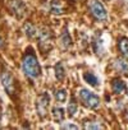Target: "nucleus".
Segmentation results:
<instances>
[{"instance_id":"f3484780","label":"nucleus","mask_w":128,"mask_h":130,"mask_svg":"<svg viewBox=\"0 0 128 130\" xmlns=\"http://www.w3.org/2000/svg\"><path fill=\"white\" fill-rule=\"evenodd\" d=\"M55 100H56L59 103L66 102V100H67V92H66V89H59V91L55 93Z\"/></svg>"},{"instance_id":"f03ea898","label":"nucleus","mask_w":128,"mask_h":130,"mask_svg":"<svg viewBox=\"0 0 128 130\" xmlns=\"http://www.w3.org/2000/svg\"><path fill=\"white\" fill-rule=\"evenodd\" d=\"M78 96H80L81 102H82L86 107H88V108H97V107L100 106V98H99L95 93L90 92V91L86 89V88L80 89Z\"/></svg>"},{"instance_id":"9d476101","label":"nucleus","mask_w":128,"mask_h":130,"mask_svg":"<svg viewBox=\"0 0 128 130\" xmlns=\"http://www.w3.org/2000/svg\"><path fill=\"white\" fill-rule=\"evenodd\" d=\"M111 88L115 93L120 94V93H125L127 92V87H125V83L123 80H119V79H115L113 80L111 83Z\"/></svg>"},{"instance_id":"1a4fd4ad","label":"nucleus","mask_w":128,"mask_h":130,"mask_svg":"<svg viewBox=\"0 0 128 130\" xmlns=\"http://www.w3.org/2000/svg\"><path fill=\"white\" fill-rule=\"evenodd\" d=\"M60 45H61V47H64V48H68V47L72 45V38H71L69 32H68L67 28H64L63 32H61V35H60Z\"/></svg>"},{"instance_id":"2eb2a0df","label":"nucleus","mask_w":128,"mask_h":130,"mask_svg":"<svg viewBox=\"0 0 128 130\" xmlns=\"http://www.w3.org/2000/svg\"><path fill=\"white\" fill-rule=\"evenodd\" d=\"M118 47H119V51L120 54L128 59V38H120L119 40V43H118Z\"/></svg>"},{"instance_id":"6ab92c4d","label":"nucleus","mask_w":128,"mask_h":130,"mask_svg":"<svg viewBox=\"0 0 128 130\" xmlns=\"http://www.w3.org/2000/svg\"><path fill=\"white\" fill-rule=\"evenodd\" d=\"M76 112H77V103L74 101H71V103L68 105V113L71 116H74Z\"/></svg>"},{"instance_id":"412c9836","label":"nucleus","mask_w":128,"mask_h":130,"mask_svg":"<svg viewBox=\"0 0 128 130\" xmlns=\"http://www.w3.org/2000/svg\"><path fill=\"white\" fill-rule=\"evenodd\" d=\"M0 47H3V40H2V37H0Z\"/></svg>"},{"instance_id":"a211bd4d","label":"nucleus","mask_w":128,"mask_h":130,"mask_svg":"<svg viewBox=\"0 0 128 130\" xmlns=\"http://www.w3.org/2000/svg\"><path fill=\"white\" fill-rule=\"evenodd\" d=\"M86 129H104V125L103 124H99L97 121H85V125H83Z\"/></svg>"},{"instance_id":"7ed1b4c3","label":"nucleus","mask_w":128,"mask_h":130,"mask_svg":"<svg viewBox=\"0 0 128 130\" xmlns=\"http://www.w3.org/2000/svg\"><path fill=\"white\" fill-rule=\"evenodd\" d=\"M88 10L92 14V17L99 22H104L108 18V12H106L105 7L99 2V0H90L88 2Z\"/></svg>"},{"instance_id":"423d86ee","label":"nucleus","mask_w":128,"mask_h":130,"mask_svg":"<svg viewBox=\"0 0 128 130\" xmlns=\"http://www.w3.org/2000/svg\"><path fill=\"white\" fill-rule=\"evenodd\" d=\"M9 9H10L12 14H14L17 18H22L26 13V4L23 0H10Z\"/></svg>"},{"instance_id":"6e6552de","label":"nucleus","mask_w":128,"mask_h":130,"mask_svg":"<svg viewBox=\"0 0 128 130\" xmlns=\"http://www.w3.org/2000/svg\"><path fill=\"white\" fill-rule=\"evenodd\" d=\"M114 68L122 74H128V61L123 57H118L114 62Z\"/></svg>"},{"instance_id":"0eeeda50","label":"nucleus","mask_w":128,"mask_h":130,"mask_svg":"<svg viewBox=\"0 0 128 130\" xmlns=\"http://www.w3.org/2000/svg\"><path fill=\"white\" fill-rule=\"evenodd\" d=\"M39 40H40V47L45 51H49L51 47V33L47 28H42L39 31Z\"/></svg>"},{"instance_id":"dca6fc26","label":"nucleus","mask_w":128,"mask_h":130,"mask_svg":"<svg viewBox=\"0 0 128 130\" xmlns=\"http://www.w3.org/2000/svg\"><path fill=\"white\" fill-rule=\"evenodd\" d=\"M55 75H56V79L59 80L64 79V77H66V70H64V67L61 62H58L55 65Z\"/></svg>"},{"instance_id":"4468645a","label":"nucleus","mask_w":128,"mask_h":130,"mask_svg":"<svg viewBox=\"0 0 128 130\" xmlns=\"http://www.w3.org/2000/svg\"><path fill=\"white\" fill-rule=\"evenodd\" d=\"M50 13L51 14H61L63 13V5L58 0H53L50 3Z\"/></svg>"},{"instance_id":"aec40b11","label":"nucleus","mask_w":128,"mask_h":130,"mask_svg":"<svg viewBox=\"0 0 128 130\" xmlns=\"http://www.w3.org/2000/svg\"><path fill=\"white\" fill-rule=\"evenodd\" d=\"M63 129H78L77 125H73V124H66V125H61Z\"/></svg>"},{"instance_id":"ddd939ff","label":"nucleus","mask_w":128,"mask_h":130,"mask_svg":"<svg viewBox=\"0 0 128 130\" xmlns=\"http://www.w3.org/2000/svg\"><path fill=\"white\" fill-rule=\"evenodd\" d=\"M23 31H24V33H26V36H27L28 38H35V37L37 36V29H36L35 26L31 24V23H26L24 27H23Z\"/></svg>"},{"instance_id":"9b49d317","label":"nucleus","mask_w":128,"mask_h":130,"mask_svg":"<svg viewBox=\"0 0 128 130\" xmlns=\"http://www.w3.org/2000/svg\"><path fill=\"white\" fill-rule=\"evenodd\" d=\"M51 115H53V120L55 122H61L64 120V110L61 107H53Z\"/></svg>"},{"instance_id":"f8f14e48","label":"nucleus","mask_w":128,"mask_h":130,"mask_svg":"<svg viewBox=\"0 0 128 130\" xmlns=\"http://www.w3.org/2000/svg\"><path fill=\"white\" fill-rule=\"evenodd\" d=\"M83 79H85V82H87V83L91 84L92 87H97V86H99V78H97L94 73H91V72L85 73V74H83Z\"/></svg>"},{"instance_id":"f257e3e1","label":"nucleus","mask_w":128,"mask_h":130,"mask_svg":"<svg viewBox=\"0 0 128 130\" xmlns=\"http://www.w3.org/2000/svg\"><path fill=\"white\" fill-rule=\"evenodd\" d=\"M22 69H23V73L30 79H37L41 74L40 62L32 48H28L22 59Z\"/></svg>"},{"instance_id":"20e7f679","label":"nucleus","mask_w":128,"mask_h":130,"mask_svg":"<svg viewBox=\"0 0 128 130\" xmlns=\"http://www.w3.org/2000/svg\"><path fill=\"white\" fill-rule=\"evenodd\" d=\"M0 79H2V84L3 87L5 88V91L8 92V94L10 96H16V92H17V86H16V80L13 78V75L8 72V70H4L0 75Z\"/></svg>"},{"instance_id":"39448f33","label":"nucleus","mask_w":128,"mask_h":130,"mask_svg":"<svg viewBox=\"0 0 128 130\" xmlns=\"http://www.w3.org/2000/svg\"><path fill=\"white\" fill-rule=\"evenodd\" d=\"M49 106H50L49 94L46 92H44V93H41L37 97V101H36V110H37V113H39L40 117H45L46 116L47 110H49Z\"/></svg>"}]
</instances>
